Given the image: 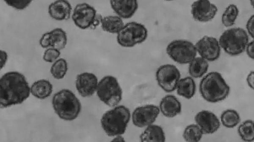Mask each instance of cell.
Segmentation results:
<instances>
[{
  "label": "cell",
  "mask_w": 254,
  "mask_h": 142,
  "mask_svg": "<svg viewBox=\"0 0 254 142\" xmlns=\"http://www.w3.org/2000/svg\"><path fill=\"white\" fill-rule=\"evenodd\" d=\"M96 93L101 101L112 107L118 105L123 97L121 85L112 75L105 76L99 81Z\"/></svg>",
  "instance_id": "cell-6"
},
{
  "label": "cell",
  "mask_w": 254,
  "mask_h": 142,
  "mask_svg": "<svg viewBox=\"0 0 254 142\" xmlns=\"http://www.w3.org/2000/svg\"><path fill=\"white\" fill-rule=\"evenodd\" d=\"M238 133L241 139L245 142L254 141V121L251 119L243 121L238 128Z\"/></svg>",
  "instance_id": "cell-27"
},
{
  "label": "cell",
  "mask_w": 254,
  "mask_h": 142,
  "mask_svg": "<svg viewBox=\"0 0 254 142\" xmlns=\"http://www.w3.org/2000/svg\"><path fill=\"white\" fill-rule=\"evenodd\" d=\"M98 82L95 74L91 72H84L77 75L75 87L81 96L89 97L96 92Z\"/></svg>",
  "instance_id": "cell-14"
},
{
  "label": "cell",
  "mask_w": 254,
  "mask_h": 142,
  "mask_svg": "<svg viewBox=\"0 0 254 142\" xmlns=\"http://www.w3.org/2000/svg\"><path fill=\"white\" fill-rule=\"evenodd\" d=\"M39 44L43 48L51 47V41L50 32H46L42 35L40 40Z\"/></svg>",
  "instance_id": "cell-32"
},
{
  "label": "cell",
  "mask_w": 254,
  "mask_h": 142,
  "mask_svg": "<svg viewBox=\"0 0 254 142\" xmlns=\"http://www.w3.org/2000/svg\"><path fill=\"white\" fill-rule=\"evenodd\" d=\"M111 141L112 142H125V139L124 137L123 136V135H118L113 137V138Z\"/></svg>",
  "instance_id": "cell-37"
},
{
  "label": "cell",
  "mask_w": 254,
  "mask_h": 142,
  "mask_svg": "<svg viewBox=\"0 0 254 142\" xmlns=\"http://www.w3.org/2000/svg\"><path fill=\"white\" fill-rule=\"evenodd\" d=\"M155 77L159 87L165 92L170 93L176 90L181 73L175 65L164 64L157 69Z\"/></svg>",
  "instance_id": "cell-10"
},
{
  "label": "cell",
  "mask_w": 254,
  "mask_h": 142,
  "mask_svg": "<svg viewBox=\"0 0 254 142\" xmlns=\"http://www.w3.org/2000/svg\"><path fill=\"white\" fill-rule=\"evenodd\" d=\"M166 51L173 61L182 65L189 64L197 54L195 44L184 39L171 41L168 44Z\"/></svg>",
  "instance_id": "cell-8"
},
{
  "label": "cell",
  "mask_w": 254,
  "mask_h": 142,
  "mask_svg": "<svg viewBox=\"0 0 254 142\" xmlns=\"http://www.w3.org/2000/svg\"><path fill=\"white\" fill-rule=\"evenodd\" d=\"M197 53L208 62L217 60L220 57L221 47L219 40L214 37L204 36L195 44Z\"/></svg>",
  "instance_id": "cell-12"
},
{
  "label": "cell",
  "mask_w": 254,
  "mask_h": 142,
  "mask_svg": "<svg viewBox=\"0 0 254 142\" xmlns=\"http://www.w3.org/2000/svg\"><path fill=\"white\" fill-rule=\"evenodd\" d=\"M51 47L61 50L64 48L67 41L65 32L60 28H55L50 31Z\"/></svg>",
  "instance_id": "cell-24"
},
{
  "label": "cell",
  "mask_w": 254,
  "mask_h": 142,
  "mask_svg": "<svg viewBox=\"0 0 254 142\" xmlns=\"http://www.w3.org/2000/svg\"><path fill=\"white\" fill-rule=\"evenodd\" d=\"M246 29L248 35L254 39V14L248 20L246 23Z\"/></svg>",
  "instance_id": "cell-33"
},
{
  "label": "cell",
  "mask_w": 254,
  "mask_h": 142,
  "mask_svg": "<svg viewBox=\"0 0 254 142\" xmlns=\"http://www.w3.org/2000/svg\"><path fill=\"white\" fill-rule=\"evenodd\" d=\"M71 18L74 25L82 30L95 27L102 18L98 16L94 7L86 2L78 3L75 6Z\"/></svg>",
  "instance_id": "cell-9"
},
{
  "label": "cell",
  "mask_w": 254,
  "mask_h": 142,
  "mask_svg": "<svg viewBox=\"0 0 254 142\" xmlns=\"http://www.w3.org/2000/svg\"><path fill=\"white\" fill-rule=\"evenodd\" d=\"M139 139L141 142H164L166 137L163 128L153 123L145 127L140 135Z\"/></svg>",
  "instance_id": "cell-19"
},
{
  "label": "cell",
  "mask_w": 254,
  "mask_h": 142,
  "mask_svg": "<svg viewBox=\"0 0 254 142\" xmlns=\"http://www.w3.org/2000/svg\"><path fill=\"white\" fill-rule=\"evenodd\" d=\"M72 6L67 0H56L48 8L50 16L57 21L68 20L70 17Z\"/></svg>",
  "instance_id": "cell-17"
},
{
  "label": "cell",
  "mask_w": 254,
  "mask_h": 142,
  "mask_svg": "<svg viewBox=\"0 0 254 142\" xmlns=\"http://www.w3.org/2000/svg\"><path fill=\"white\" fill-rule=\"evenodd\" d=\"M160 111L159 106L148 104L136 107L131 114L133 124L138 128H145L153 124Z\"/></svg>",
  "instance_id": "cell-11"
},
{
  "label": "cell",
  "mask_w": 254,
  "mask_h": 142,
  "mask_svg": "<svg viewBox=\"0 0 254 142\" xmlns=\"http://www.w3.org/2000/svg\"><path fill=\"white\" fill-rule=\"evenodd\" d=\"M158 106L160 113L168 118L174 117L182 111L180 101L173 95H167L163 97L160 101Z\"/></svg>",
  "instance_id": "cell-18"
},
{
  "label": "cell",
  "mask_w": 254,
  "mask_h": 142,
  "mask_svg": "<svg viewBox=\"0 0 254 142\" xmlns=\"http://www.w3.org/2000/svg\"><path fill=\"white\" fill-rule=\"evenodd\" d=\"M176 90L178 95L181 97L187 99L192 98L196 91V85L193 78L190 76L181 78Z\"/></svg>",
  "instance_id": "cell-21"
},
{
  "label": "cell",
  "mask_w": 254,
  "mask_h": 142,
  "mask_svg": "<svg viewBox=\"0 0 254 142\" xmlns=\"http://www.w3.org/2000/svg\"><path fill=\"white\" fill-rule=\"evenodd\" d=\"M52 104L57 115L65 121H72L79 115L81 105L80 101L70 90L63 89L54 94Z\"/></svg>",
  "instance_id": "cell-4"
},
{
  "label": "cell",
  "mask_w": 254,
  "mask_h": 142,
  "mask_svg": "<svg viewBox=\"0 0 254 142\" xmlns=\"http://www.w3.org/2000/svg\"><path fill=\"white\" fill-rule=\"evenodd\" d=\"M131 119L129 109L124 105H117L106 111L100 122L104 132L109 137L123 135Z\"/></svg>",
  "instance_id": "cell-3"
},
{
  "label": "cell",
  "mask_w": 254,
  "mask_h": 142,
  "mask_svg": "<svg viewBox=\"0 0 254 142\" xmlns=\"http://www.w3.org/2000/svg\"><path fill=\"white\" fill-rule=\"evenodd\" d=\"M8 6L19 10L27 8L32 0H3Z\"/></svg>",
  "instance_id": "cell-31"
},
{
  "label": "cell",
  "mask_w": 254,
  "mask_h": 142,
  "mask_svg": "<svg viewBox=\"0 0 254 142\" xmlns=\"http://www.w3.org/2000/svg\"><path fill=\"white\" fill-rule=\"evenodd\" d=\"M8 58L7 52L2 50H0V69L1 70L5 65Z\"/></svg>",
  "instance_id": "cell-36"
},
{
  "label": "cell",
  "mask_w": 254,
  "mask_h": 142,
  "mask_svg": "<svg viewBox=\"0 0 254 142\" xmlns=\"http://www.w3.org/2000/svg\"><path fill=\"white\" fill-rule=\"evenodd\" d=\"M204 134L201 128L195 123L191 124L184 129L183 137L188 142H197L202 138Z\"/></svg>",
  "instance_id": "cell-28"
},
{
  "label": "cell",
  "mask_w": 254,
  "mask_h": 142,
  "mask_svg": "<svg viewBox=\"0 0 254 142\" xmlns=\"http://www.w3.org/2000/svg\"><path fill=\"white\" fill-rule=\"evenodd\" d=\"M195 123L201 128L204 134H212L220 128V121L212 112L202 110L194 116Z\"/></svg>",
  "instance_id": "cell-15"
},
{
  "label": "cell",
  "mask_w": 254,
  "mask_h": 142,
  "mask_svg": "<svg viewBox=\"0 0 254 142\" xmlns=\"http://www.w3.org/2000/svg\"><path fill=\"white\" fill-rule=\"evenodd\" d=\"M245 51L248 56L254 60V39L249 42Z\"/></svg>",
  "instance_id": "cell-34"
},
{
  "label": "cell",
  "mask_w": 254,
  "mask_h": 142,
  "mask_svg": "<svg viewBox=\"0 0 254 142\" xmlns=\"http://www.w3.org/2000/svg\"><path fill=\"white\" fill-rule=\"evenodd\" d=\"M189 64V73L193 78L203 76L209 67L208 62L200 56L196 57Z\"/></svg>",
  "instance_id": "cell-23"
},
{
  "label": "cell",
  "mask_w": 254,
  "mask_h": 142,
  "mask_svg": "<svg viewBox=\"0 0 254 142\" xmlns=\"http://www.w3.org/2000/svg\"><path fill=\"white\" fill-rule=\"evenodd\" d=\"M239 113L235 109H227L224 110L220 116V122L225 127L233 128L240 122Z\"/></svg>",
  "instance_id": "cell-25"
},
{
  "label": "cell",
  "mask_w": 254,
  "mask_h": 142,
  "mask_svg": "<svg viewBox=\"0 0 254 142\" xmlns=\"http://www.w3.org/2000/svg\"><path fill=\"white\" fill-rule=\"evenodd\" d=\"M199 91L202 98L211 103L221 102L228 96L230 88L221 74L211 71L205 74L201 79Z\"/></svg>",
  "instance_id": "cell-2"
},
{
  "label": "cell",
  "mask_w": 254,
  "mask_h": 142,
  "mask_svg": "<svg viewBox=\"0 0 254 142\" xmlns=\"http://www.w3.org/2000/svg\"><path fill=\"white\" fill-rule=\"evenodd\" d=\"M217 12V6L209 0H196L191 5L192 17L199 22L206 23L211 21Z\"/></svg>",
  "instance_id": "cell-13"
},
{
  "label": "cell",
  "mask_w": 254,
  "mask_h": 142,
  "mask_svg": "<svg viewBox=\"0 0 254 142\" xmlns=\"http://www.w3.org/2000/svg\"><path fill=\"white\" fill-rule=\"evenodd\" d=\"M218 40L221 48L226 53L237 56L245 51L249 42V35L243 28H231L225 30Z\"/></svg>",
  "instance_id": "cell-5"
},
{
  "label": "cell",
  "mask_w": 254,
  "mask_h": 142,
  "mask_svg": "<svg viewBox=\"0 0 254 142\" xmlns=\"http://www.w3.org/2000/svg\"><path fill=\"white\" fill-rule=\"evenodd\" d=\"M61 55L60 50L54 47H49L45 51L43 59L48 63H54L59 59Z\"/></svg>",
  "instance_id": "cell-30"
},
{
  "label": "cell",
  "mask_w": 254,
  "mask_h": 142,
  "mask_svg": "<svg viewBox=\"0 0 254 142\" xmlns=\"http://www.w3.org/2000/svg\"><path fill=\"white\" fill-rule=\"evenodd\" d=\"M250 0V3H251V5L252 6L253 8L254 9V0Z\"/></svg>",
  "instance_id": "cell-38"
},
{
  "label": "cell",
  "mask_w": 254,
  "mask_h": 142,
  "mask_svg": "<svg viewBox=\"0 0 254 142\" xmlns=\"http://www.w3.org/2000/svg\"><path fill=\"white\" fill-rule=\"evenodd\" d=\"M123 19L118 15H108L102 17L100 23L101 28L105 32L117 34L125 24Z\"/></svg>",
  "instance_id": "cell-22"
},
{
  "label": "cell",
  "mask_w": 254,
  "mask_h": 142,
  "mask_svg": "<svg viewBox=\"0 0 254 142\" xmlns=\"http://www.w3.org/2000/svg\"><path fill=\"white\" fill-rule=\"evenodd\" d=\"M117 35L118 43L122 47L129 48L145 41L148 30L142 23L132 21L125 24Z\"/></svg>",
  "instance_id": "cell-7"
},
{
  "label": "cell",
  "mask_w": 254,
  "mask_h": 142,
  "mask_svg": "<svg viewBox=\"0 0 254 142\" xmlns=\"http://www.w3.org/2000/svg\"><path fill=\"white\" fill-rule=\"evenodd\" d=\"M68 70L67 63L64 58H59L54 62L50 69V72L54 78L61 79L65 75Z\"/></svg>",
  "instance_id": "cell-29"
},
{
  "label": "cell",
  "mask_w": 254,
  "mask_h": 142,
  "mask_svg": "<svg viewBox=\"0 0 254 142\" xmlns=\"http://www.w3.org/2000/svg\"><path fill=\"white\" fill-rule=\"evenodd\" d=\"M164 0L168 1H173V0Z\"/></svg>",
  "instance_id": "cell-39"
},
{
  "label": "cell",
  "mask_w": 254,
  "mask_h": 142,
  "mask_svg": "<svg viewBox=\"0 0 254 142\" xmlns=\"http://www.w3.org/2000/svg\"><path fill=\"white\" fill-rule=\"evenodd\" d=\"M53 89L51 83L44 79L35 81L30 87L31 94L39 99H45L50 96Z\"/></svg>",
  "instance_id": "cell-20"
},
{
  "label": "cell",
  "mask_w": 254,
  "mask_h": 142,
  "mask_svg": "<svg viewBox=\"0 0 254 142\" xmlns=\"http://www.w3.org/2000/svg\"><path fill=\"white\" fill-rule=\"evenodd\" d=\"M239 10L235 4H230L225 8L221 16V23L225 27H231L236 22Z\"/></svg>",
  "instance_id": "cell-26"
},
{
  "label": "cell",
  "mask_w": 254,
  "mask_h": 142,
  "mask_svg": "<svg viewBox=\"0 0 254 142\" xmlns=\"http://www.w3.org/2000/svg\"><path fill=\"white\" fill-rule=\"evenodd\" d=\"M246 81L249 87L254 90V71H252L248 73Z\"/></svg>",
  "instance_id": "cell-35"
},
{
  "label": "cell",
  "mask_w": 254,
  "mask_h": 142,
  "mask_svg": "<svg viewBox=\"0 0 254 142\" xmlns=\"http://www.w3.org/2000/svg\"><path fill=\"white\" fill-rule=\"evenodd\" d=\"M30 87L25 76L15 71L4 73L0 79L1 108L20 104L30 96Z\"/></svg>",
  "instance_id": "cell-1"
},
{
  "label": "cell",
  "mask_w": 254,
  "mask_h": 142,
  "mask_svg": "<svg viewBox=\"0 0 254 142\" xmlns=\"http://www.w3.org/2000/svg\"><path fill=\"white\" fill-rule=\"evenodd\" d=\"M110 4L117 15L125 19L131 18L138 7L137 0H110Z\"/></svg>",
  "instance_id": "cell-16"
}]
</instances>
